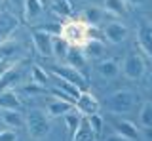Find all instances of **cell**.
Returning <instances> with one entry per match:
<instances>
[{
	"instance_id": "36",
	"label": "cell",
	"mask_w": 152,
	"mask_h": 141,
	"mask_svg": "<svg viewBox=\"0 0 152 141\" xmlns=\"http://www.w3.org/2000/svg\"><path fill=\"white\" fill-rule=\"evenodd\" d=\"M40 4H42L44 8H48V6H51V0H40Z\"/></svg>"
},
{
	"instance_id": "24",
	"label": "cell",
	"mask_w": 152,
	"mask_h": 141,
	"mask_svg": "<svg viewBox=\"0 0 152 141\" xmlns=\"http://www.w3.org/2000/svg\"><path fill=\"white\" fill-rule=\"evenodd\" d=\"M69 50H70V44L65 36H53V55L57 59H66Z\"/></svg>"
},
{
	"instance_id": "1",
	"label": "cell",
	"mask_w": 152,
	"mask_h": 141,
	"mask_svg": "<svg viewBox=\"0 0 152 141\" xmlns=\"http://www.w3.org/2000/svg\"><path fill=\"white\" fill-rule=\"evenodd\" d=\"M104 105L112 115H129L137 105V95L129 90H118L107 97Z\"/></svg>"
},
{
	"instance_id": "30",
	"label": "cell",
	"mask_w": 152,
	"mask_h": 141,
	"mask_svg": "<svg viewBox=\"0 0 152 141\" xmlns=\"http://www.w3.org/2000/svg\"><path fill=\"white\" fill-rule=\"evenodd\" d=\"M38 31H44L51 36H63V25H61V23H46V25H42Z\"/></svg>"
},
{
	"instance_id": "33",
	"label": "cell",
	"mask_w": 152,
	"mask_h": 141,
	"mask_svg": "<svg viewBox=\"0 0 152 141\" xmlns=\"http://www.w3.org/2000/svg\"><path fill=\"white\" fill-rule=\"evenodd\" d=\"M104 141H126V139H124L122 135H118V134H110V135H108V137L104 139Z\"/></svg>"
},
{
	"instance_id": "32",
	"label": "cell",
	"mask_w": 152,
	"mask_h": 141,
	"mask_svg": "<svg viewBox=\"0 0 152 141\" xmlns=\"http://www.w3.org/2000/svg\"><path fill=\"white\" fill-rule=\"evenodd\" d=\"M0 141H17V134L13 130H2L0 131Z\"/></svg>"
},
{
	"instance_id": "9",
	"label": "cell",
	"mask_w": 152,
	"mask_h": 141,
	"mask_svg": "<svg viewBox=\"0 0 152 141\" xmlns=\"http://www.w3.org/2000/svg\"><path fill=\"white\" fill-rule=\"evenodd\" d=\"M103 36L110 42V44H120V42H124L127 38V27L122 25V23H118V21H112L104 27Z\"/></svg>"
},
{
	"instance_id": "23",
	"label": "cell",
	"mask_w": 152,
	"mask_h": 141,
	"mask_svg": "<svg viewBox=\"0 0 152 141\" xmlns=\"http://www.w3.org/2000/svg\"><path fill=\"white\" fill-rule=\"evenodd\" d=\"M17 51H19V44L15 40H4V42H0V59H12V57H15L17 55Z\"/></svg>"
},
{
	"instance_id": "17",
	"label": "cell",
	"mask_w": 152,
	"mask_h": 141,
	"mask_svg": "<svg viewBox=\"0 0 152 141\" xmlns=\"http://www.w3.org/2000/svg\"><path fill=\"white\" fill-rule=\"evenodd\" d=\"M86 63H88V57H86L82 48H70L69 54H66V65L72 69H78L82 73V69H86Z\"/></svg>"
},
{
	"instance_id": "15",
	"label": "cell",
	"mask_w": 152,
	"mask_h": 141,
	"mask_svg": "<svg viewBox=\"0 0 152 141\" xmlns=\"http://www.w3.org/2000/svg\"><path fill=\"white\" fill-rule=\"evenodd\" d=\"M23 103L19 99V93L13 90H6L0 93V109L2 111H21Z\"/></svg>"
},
{
	"instance_id": "12",
	"label": "cell",
	"mask_w": 152,
	"mask_h": 141,
	"mask_svg": "<svg viewBox=\"0 0 152 141\" xmlns=\"http://www.w3.org/2000/svg\"><path fill=\"white\" fill-rule=\"evenodd\" d=\"M46 8L40 4V0H23V13L27 23H34L42 17Z\"/></svg>"
},
{
	"instance_id": "39",
	"label": "cell",
	"mask_w": 152,
	"mask_h": 141,
	"mask_svg": "<svg viewBox=\"0 0 152 141\" xmlns=\"http://www.w3.org/2000/svg\"><path fill=\"white\" fill-rule=\"evenodd\" d=\"M2 2H4V0H0V4H2Z\"/></svg>"
},
{
	"instance_id": "35",
	"label": "cell",
	"mask_w": 152,
	"mask_h": 141,
	"mask_svg": "<svg viewBox=\"0 0 152 141\" xmlns=\"http://www.w3.org/2000/svg\"><path fill=\"white\" fill-rule=\"evenodd\" d=\"M145 135L148 141H152V128H145Z\"/></svg>"
},
{
	"instance_id": "22",
	"label": "cell",
	"mask_w": 152,
	"mask_h": 141,
	"mask_svg": "<svg viewBox=\"0 0 152 141\" xmlns=\"http://www.w3.org/2000/svg\"><path fill=\"white\" fill-rule=\"evenodd\" d=\"M82 115H80L76 109H72V111H69L65 115V124H66V130H69V134L70 135H74L76 134V130L80 128V124H82Z\"/></svg>"
},
{
	"instance_id": "37",
	"label": "cell",
	"mask_w": 152,
	"mask_h": 141,
	"mask_svg": "<svg viewBox=\"0 0 152 141\" xmlns=\"http://www.w3.org/2000/svg\"><path fill=\"white\" fill-rule=\"evenodd\" d=\"M148 82H150V84H152V73H150V74H148Z\"/></svg>"
},
{
	"instance_id": "4",
	"label": "cell",
	"mask_w": 152,
	"mask_h": 141,
	"mask_svg": "<svg viewBox=\"0 0 152 141\" xmlns=\"http://www.w3.org/2000/svg\"><path fill=\"white\" fill-rule=\"evenodd\" d=\"M88 25L82 21H70L63 25V36L69 40V44L76 46V48H84V44L88 42Z\"/></svg>"
},
{
	"instance_id": "14",
	"label": "cell",
	"mask_w": 152,
	"mask_h": 141,
	"mask_svg": "<svg viewBox=\"0 0 152 141\" xmlns=\"http://www.w3.org/2000/svg\"><path fill=\"white\" fill-rule=\"evenodd\" d=\"M120 63H118L116 59H103L97 63V73L101 74L103 78H107V80H112V78H116L118 74H120Z\"/></svg>"
},
{
	"instance_id": "28",
	"label": "cell",
	"mask_w": 152,
	"mask_h": 141,
	"mask_svg": "<svg viewBox=\"0 0 152 141\" xmlns=\"http://www.w3.org/2000/svg\"><path fill=\"white\" fill-rule=\"evenodd\" d=\"M57 80H59V86H57V88H59V90H63L74 103L78 101V97L84 93L78 86H74V84H70V82H66V80H61V78H57Z\"/></svg>"
},
{
	"instance_id": "13",
	"label": "cell",
	"mask_w": 152,
	"mask_h": 141,
	"mask_svg": "<svg viewBox=\"0 0 152 141\" xmlns=\"http://www.w3.org/2000/svg\"><path fill=\"white\" fill-rule=\"evenodd\" d=\"M19 76H21V73H19V63H13V65H10L8 69H4L2 76H0V93L10 90V88L19 80Z\"/></svg>"
},
{
	"instance_id": "8",
	"label": "cell",
	"mask_w": 152,
	"mask_h": 141,
	"mask_svg": "<svg viewBox=\"0 0 152 141\" xmlns=\"http://www.w3.org/2000/svg\"><path fill=\"white\" fill-rule=\"evenodd\" d=\"M137 42H139L141 50L152 57V25L148 21L139 23V27H137Z\"/></svg>"
},
{
	"instance_id": "7",
	"label": "cell",
	"mask_w": 152,
	"mask_h": 141,
	"mask_svg": "<svg viewBox=\"0 0 152 141\" xmlns=\"http://www.w3.org/2000/svg\"><path fill=\"white\" fill-rule=\"evenodd\" d=\"M32 44L34 50L42 57H51L53 55V36L44 31H34L32 32Z\"/></svg>"
},
{
	"instance_id": "11",
	"label": "cell",
	"mask_w": 152,
	"mask_h": 141,
	"mask_svg": "<svg viewBox=\"0 0 152 141\" xmlns=\"http://www.w3.org/2000/svg\"><path fill=\"white\" fill-rule=\"evenodd\" d=\"M17 29V17L10 12H0V42L10 40V35Z\"/></svg>"
},
{
	"instance_id": "38",
	"label": "cell",
	"mask_w": 152,
	"mask_h": 141,
	"mask_svg": "<svg viewBox=\"0 0 152 141\" xmlns=\"http://www.w3.org/2000/svg\"><path fill=\"white\" fill-rule=\"evenodd\" d=\"M2 73H4V69H0V76H2Z\"/></svg>"
},
{
	"instance_id": "6",
	"label": "cell",
	"mask_w": 152,
	"mask_h": 141,
	"mask_svg": "<svg viewBox=\"0 0 152 141\" xmlns=\"http://www.w3.org/2000/svg\"><path fill=\"white\" fill-rule=\"evenodd\" d=\"M99 101H97V97L93 95V93H89V92H84L82 95L78 97V101L74 103V109L80 112V115H84L86 118H89V116H93V115H99Z\"/></svg>"
},
{
	"instance_id": "10",
	"label": "cell",
	"mask_w": 152,
	"mask_h": 141,
	"mask_svg": "<svg viewBox=\"0 0 152 141\" xmlns=\"http://www.w3.org/2000/svg\"><path fill=\"white\" fill-rule=\"evenodd\" d=\"M112 130H114V134L122 135L126 141H133V139H137V135H139V131H137V126L133 124V122H129V120H122V118L112 120Z\"/></svg>"
},
{
	"instance_id": "2",
	"label": "cell",
	"mask_w": 152,
	"mask_h": 141,
	"mask_svg": "<svg viewBox=\"0 0 152 141\" xmlns=\"http://www.w3.org/2000/svg\"><path fill=\"white\" fill-rule=\"evenodd\" d=\"M25 124H27V130L31 134V137H34V139H42L50 134V116H48V112L40 111V109L28 111Z\"/></svg>"
},
{
	"instance_id": "34",
	"label": "cell",
	"mask_w": 152,
	"mask_h": 141,
	"mask_svg": "<svg viewBox=\"0 0 152 141\" xmlns=\"http://www.w3.org/2000/svg\"><path fill=\"white\" fill-rule=\"evenodd\" d=\"M145 2H146V0H127V4H129V6H142Z\"/></svg>"
},
{
	"instance_id": "20",
	"label": "cell",
	"mask_w": 152,
	"mask_h": 141,
	"mask_svg": "<svg viewBox=\"0 0 152 141\" xmlns=\"http://www.w3.org/2000/svg\"><path fill=\"white\" fill-rule=\"evenodd\" d=\"M72 141H95V134H93L91 126H89V120L88 118L82 120L80 128L76 130V134L72 135Z\"/></svg>"
},
{
	"instance_id": "16",
	"label": "cell",
	"mask_w": 152,
	"mask_h": 141,
	"mask_svg": "<svg viewBox=\"0 0 152 141\" xmlns=\"http://www.w3.org/2000/svg\"><path fill=\"white\" fill-rule=\"evenodd\" d=\"M103 15H104V10L101 6H89L80 13V17H82L80 21L86 23L88 27H97L99 23H101V19H103Z\"/></svg>"
},
{
	"instance_id": "27",
	"label": "cell",
	"mask_w": 152,
	"mask_h": 141,
	"mask_svg": "<svg viewBox=\"0 0 152 141\" xmlns=\"http://www.w3.org/2000/svg\"><path fill=\"white\" fill-rule=\"evenodd\" d=\"M139 124L145 128H152V101H145L139 111Z\"/></svg>"
},
{
	"instance_id": "19",
	"label": "cell",
	"mask_w": 152,
	"mask_h": 141,
	"mask_svg": "<svg viewBox=\"0 0 152 141\" xmlns=\"http://www.w3.org/2000/svg\"><path fill=\"white\" fill-rule=\"evenodd\" d=\"M127 0H103V10L112 13L116 17H122L127 13Z\"/></svg>"
},
{
	"instance_id": "41",
	"label": "cell",
	"mask_w": 152,
	"mask_h": 141,
	"mask_svg": "<svg viewBox=\"0 0 152 141\" xmlns=\"http://www.w3.org/2000/svg\"><path fill=\"white\" fill-rule=\"evenodd\" d=\"M70 2H72V0H70Z\"/></svg>"
},
{
	"instance_id": "18",
	"label": "cell",
	"mask_w": 152,
	"mask_h": 141,
	"mask_svg": "<svg viewBox=\"0 0 152 141\" xmlns=\"http://www.w3.org/2000/svg\"><path fill=\"white\" fill-rule=\"evenodd\" d=\"M74 109V103H69V101H61V99H55L51 103H48V116L50 118H57V116H65L69 111Z\"/></svg>"
},
{
	"instance_id": "29",
	"label": "cell",
	"mask_w": 152,
	"mask_h": 141,
	"mask_svg": "<svg viewBox=\"0 0 152 141\" xmlns=\"http://www.w3.org/2000/svg\"><path fill=\"white\" fill-rule=\"evenodd\" d=\"M48 80H50V74H48L42 67L34 65V67H32V82H34V84H40V86H46Z\"/></svg>"
},
{
	"instance_id": "5",
	"label": "cell",
	"mask_w": 152,
	"mask_h": 141,
	"mask_svg": "<svg viewBox=\"0 0 152 141\" xmlns=\"http://www.w3.org/2000/svg\"><path fill=\"white\" fill-rule=\"evenodd\" d=\"M51 74H53L55 78H61V80H66V82L74 84V86H78L82 92H86V88H88V80H86V76L80 73L78 69H72V67H69V65L53 67V69H51Z\"/></svg>"
},
{
	"instance_id": "3",
	"label": "cell",
	"mask_w": 152,
	"mask_h": 141,
	"mask_svg": "<svg viewBox=\"0 0 152 141\" xmlns=\"http://www.w3.org/2000/svg\"><path fill=\"white\" fill-rule=\"evenodd\" d=\"M122 73H124V76L129 78V80H139V78H142L145 73H146L145 59H142L139 54H135V51L127 54L126 59H124V63H122Z\"/></svg>"
},
{
	"instance_id": "31",
	"label": "cell",
	"mask_w": 152,
	"mask_h": 141,
	"mask_svg": "<svg viewBox=\"0 0 152 141\" xmlns=\"http://www.w3.org/2000/svg\"><path fill=\"white\" fill-rule=\"evenodd\" d=\"M89 126H91V130H93V134H95V137L97 135H101V131H103V118L99 115H93V116H89Z\"/></svg>"
},
{
	"instance_id": "26",
	"label": "cell",
	"mask_w": 152,
	"mask_h": 141,
	"mask_svg": "<svg viewBox=\"0 0 152 141\" xmlns=\"http://www.w3.org/2000/svg\"><path fill=\"white\" fill-rule=\"evenodd\" d=\"M84 54H86V57H101L103 55V40H88L84 44Z\"/></svg>"
},
{
	"instance_id": "21",
	"label": "cell",
	"mask_w": 152,
	"mask_h": 141,
	"mask_svg": "<svg viewBox=\"0 0 152 141\" xmlns=\"http://www.w3.org/2000/svg\"><path fill=\"white\" fill-rule=\"evenodd\" d=\"M2 122H4V126H10V130H12V128L23 126L25 124V118H23V115L19 111H4L2 112Z\"/></svg>"
},
{
	"instance_id": "25",
	"label": "cell",
	"mask_w": 152,
	"mask_h": 141,
	"mask_svg": "<svg viewBox=\"0 0 152 141\" xmlns=\"http://www.w3.org/2000/svg\"><path fill=\"white\" fill-rule=\"evenodd\" d=\"M51 10L59 17H70L72 15V4H70V0H51Z\"/></svg>"
},
{
	"instance_id": "40",
	"label": "cell",
	"mask_w": 152,
	"mask_h": 141,
	"mask_svg": "<svg viewBox=\"0 0 152 141\" xmlns=\"http://www.w3.org/2000/svg\"><path fill=\"white\" fill-rule=\"evenodd\" d=\"M0 131H2V128H0Z\"/></svg>"
}]
</instances>
